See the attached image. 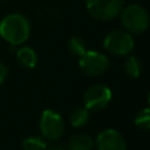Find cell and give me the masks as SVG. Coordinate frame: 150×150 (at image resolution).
Instances as JSON below:
<instances>
[{
	"mask_svg": "<svg viewBox=\"0 0 150 150\" xmlns=\"http://www.w3.org/2000/svg\"><path fill=\"white\" fill-rule=\"evenodd\" d=\"M47 150H68L67 146H64L63 144H60V143H54V144H50L46 148Z\"/></svg>",
	"mask_w": 150,
	"mask_h": 150,
	"instance_id": "e0dca14e",
	"label": "cell"
},
{
	"mask_svg": "<svg viewBox=\"0 0 150 150\" xmlns=\"http://www.w3.org/2000/svg\"><path fill=\"white\" fill-rule=\"evenodd\" d=\"M123 2V0H86V7L91 18L109 21L120 15Z\"/></svg>",
	"mask_w": 150,
	"mask_h": 150,
	"instance_id": "277c9868",
	"label": "cell"
},
{
	"mask_svg": "<svg viewBox=\"0 0 150 150\" xmlns=\"http://www.w3.org/2000/svg\"><path fill=\"white\" fill-rule=\"evenodd\" d=\"M69 121L74 128H81V127L86 125L89 121V110L86 107L76 108L75 110L71 111Z\"/></svg>",
	"mask_w": 150,
	"mask_h": 150,
	"instance_id": "8fae6325",
	"label": "cell"
},
{
	"mask_svg": "<svg viewBox=\"0 0 150 150\" xmlns=\"http://www.w3.org/2000/svg\"><path fill=\"white\" fill-rule=\"evenodd\" d=\"M124 71L128 76L137 79L142 73V63L138 57L130 55L124 61Z\"/></svg>",
	"mask_w": 150,
	"mask_h": 150,
	"instance_id": "7c38bea8",
	"label": "cell"
},
{
	"mask_svg": "<svg viewBox=\"0 0 150 150\" xmlns=\"http://www.w3.org/2000/svg\"><path fill=\"white\" fill-rule=\"evenodd\" d=\"M81 70L88 76H100L109 68V59L96 50H87L79 60Z\"/></svg>",
	"mask_w": 150,
	"mask_h": 150,
	"instance_id": "52a82bcc",
	"label": "cell"
},
{
	"mask_svg": "<svg viewBox=\"0 0 150 150\" xmlns=\"http://www.w3.org/2000/svg\"><path fill=\"white\" fill-rule=\"evenodd\" d=\"M68 48H69V52L73 55H76L79 57H81L88 50L84 40L82 38H80V36H73V38H70L69 41H68Z\"/></svg>",
	"mask_w": 150,
	"mask_h": 150,
	"instance_id": "5bb4252c",
	"label": "cell"
},
{
	"mask_svg": "<svg viewBox=\"0 0 150 150\" xmlns=\"http://www.w3.org/2000/svg\"><path fill=\"white\" fill-rule=\"evenodd\" d=\"M135 124L144 130H150V108H144L138 111L134 120Z\"/></svg>",
	"mask_w": 150,
	"mask_h": 150,
	"instance_id": "9a60e30c",
	"label": "cell"
},
{
	"mask_svg": "<svg viewBox=\"0 0 150 150\" xmlns=\"http://www.w3.org/2000/svg\"><path fill=\"white\" fill-rule=\"evenodd\" d=\"M39 128L41 136L45 139L54 142L62 136L64 131V122L59 112L52 109H46L41 114Z\"/></svg>",
	"mask_w": 150,
	"mask_h": 150,
	"instance_id": "5b68a950",
	"label": "cell"
},
{
	"mask_svg": "<svg viewBox=\"0 0 150 150\" xmlns=\"http://www.w3.org/2000/svg\"><path fill=\"white\" fill-rule=\"evenodd\" d=\"M67 148L68 150H91L94 141L87 134H76L69 138Z\"/></svg>",
	"mask_w": 150,
	"mask_h": 150,
	"instance_id": "30bf717a",
	"label": "cell"
},
{
	"mask_svg": "<svg viewBox=\"0 0 150 150\" xmlns=\"http://www.w3.org/2000/svg\"><path fill=\"white\" fill-rule=\"evenodd\" d=\"M15 56H16L19 64L26 69H33V68H35V66L38 63V55H36L35 50L28 46L20 47L16 50Z\"/></svg>",
	"mask_w": 150,
	"mask_h": 150,
	"instance_id": "9c48e42d",
	"label": "cell"
},
{
	"mask_svg": "<svg viewBox=\"0 0 150 150\" xmlns=\"http://www.w3.org/2000/svg\"><path fill=\"white\" fill-rule=\"evenodd\" d=\"M120 15L124 29L130 34L143 33L144 30H146L150 22L146 9L137 4H131L123 7Z\"/></svg>",
	"mask_w": 150,
	"mask_h": 150,
	"instance_id": "7a4b0ae2",
	"label": "cell"
},
{
	"mask_svg": "<svg viewBox=\"0 0 150 150\" xmlns=\"http://www.w3.org/2000/svg\"><path fill=\"white\" fill-rule=\"evenodd\" d=\"M30 22L20 13H11L0 21V36L11 46H20L30 36Z\"/></svg>",
	"mask_w": 150,
	"mask_h": 150,
	"instance_id": "6da1fadb",
	"label": "cell"
},
{
	"mask_svg": "<svg viewBox=\"0 0 150 150\" xmlns=\"http://www.w3.org/2000/svg\"><path fill=\"white\" fill-rule=\"evenodd\" d=\"M97 150H127V143L123 135L115 129L102 130L95 139Z\"/></svg>",
	"mask_w": 150,
	"mask_h": 150,
	"instance_id": "ba28073f",
	"label": "cell"
},
{
	"mask_svg": "<svg viewBox=\"0 0 150 150\" xmlns=\"http://www.w3.org/2000/svg\"><path fill=\"white\" fill-rule=\"evenodd\" d=\"M134 45L135 43L131 34L125 29L111 30L105 35L103 40L104 49L110 54L117 56H124L130 54V52L134 49Z\"/></svg>",
	"mask_w": 150,
	"mask_h": 150,
	"instance_id": "3957f363",
	"label": "cell"
},
{
	"mask_svg": "<svg viewBox=\"0 0 150 150\" xmlns=\"http://www.w3.org/2000/svg\"><path fill=\"white\" fill-rule=\"evenodd\" d=\"M149 103H150V93H149Z\"/></svg>",
	"mask_w": 150,
	"mask_h": 150,
	"instance_id": "ac0fdd59",
	"label": "cell"
},
{
	"mask_svg": "<svg viewBox=\"0 0 150 150\" xmlns=\"http://www.w3.org/2000/svg\"><path fill=\"white\" fill-rule=\"evenodd\" d=\"M7 75H8V69H7V67L0 61V86L6 81Z\"/></svg>",
	"mask_w": 150,
	"mask_h": 150,
	"instance_id": "2e32d148",
	"label": "cell"
},
{
	"mask_svg": "<svg viewBox=\"0 0 150 150\" xmlns=\"http://www.w3.org/2000/svg\"><path fill=\"white\" fill-rule=\"evenodd\" d=\"M111 97L112 93L110 88L105 84L98 83L89 87L86 90L83 95V103L89 111H100L109 104Z\"/></svg>",
	"mask_w": 150,
	"mask_h": 150,
	"instance_id": "8992f818",
	"label": "cell"
},
{
	"mask_svg": "<svg viewBox=\"0 0 150 150\" xmlns=\"http://www.w3.org/2000/svg\"><path fill=\"white\" fill-rule=\"evenodd\" d=\"M46 139L40 136H29L22 141L23 150H46Z\"/></svg>",
	"mask_w": 150,
	"mask_h": 150,
	"instance_id": "4fadbf2b",
	"label": "cell"
}]
</instances>
